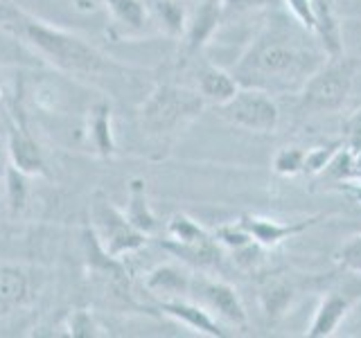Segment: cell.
<instances>
[{
  "label": "cell",
  "mask_w": 361,
  "mask_h": 338,
  "mask_svg": "<svg viewBox=\"0 0 361 338\" xmlns=\"http://www.w3.org/2000/svg\"><path fill=\"white\" fill-rule=\"evenodd\" d=\"M3 178H5V196H7L9 212L11 214L23 212L27 206V196H30V185H27L30 174L20 172L18 167L7 163L3 169Z\"/></svg>",
  "instance_id": "cell-24"
},
{
  "label": "cell",
  "mask_w": 361,
  "mask_h": 338,
  "mask_svg": "<svg viewBox=\"0 0 361 338\" xmlns=\"http://www.w3.org/2000/svg\"><path fill=\"white\" fill-rule=\"evenodd\" d=\"M312 34L319 41L327 59L343 54V30L336 14L334 0H314V27Z\"/></svg>",
  "instance_id": "cell-12"
},
{
  "label": "cell",
  "mask_w": 361,
  "mask_h": 338,
  "mask_svg": "<svg viewBox=\"0 0 361 338\" xmlns=\"http://www.w3.org/2000/svg\"><path fill=\"white\" fill-rule=\"evenodd\" d=\"M350 311V300L341 293H327L321 298L319 307L314 311V318L307 327L305 336L307 338H330L345 320Z\"/></svg>",
  "instance_id": "cell-13"
},
{
  "label": "cell",
  "mask_w": 361,
  "mask_h": 338,
  "mask_svg": "<svg viewBox=\"0 0 361 338\" xmlns=\"http://www.w3.org/2000/svg\"><path fill=\"white\" fill-rule=\"evenodd\" d=\"M237 90H240V82L235 75L219 65L208 63L197 75V93L203 97V101H210L214 106H224L226 101H231Z\"/></svg>",
  "instance_id": "cell-14"
},
{
  "label": "cell",
  "mask_w": 361,
  "mask_h": 338,
  "mask_svg": "<svg viewBox=\"0 0 361 338\" xmlns=\"http://www.w3.org/2000/svg\"><path fill=\"white\" fill-rule=\"evenodd\" d=\"M0 97H3V75H0Z\"/></svg>",
  "instance_id": "cell-36"
},
{
  "label": "cell",
  "mask_w": 361,
  "mask_h": 338,
  "mask_svg": "<svg viewBox=\"0 0 361 338\" xmlns=\"http://www.w3.org/2000/svg\"><path fill=\"white\" fill-rule=\"evenodd\" d=\"M158 309L165 315L174 318L176 323L185 325L188 330L201 336H210V338H224L228 336V332L224 330V325L214 318V315L203 307L185 298H172V300H161L158 302Z\"/></svg>",
  "instance_id": "cell-11"
},
{
  "label": "cell",
  "mask_w": 361,
  "mask_h": 338,
  "mask_svg": "<svg viewBox=\"0 0 361 338\" xmlns=\"http://www.w3.org/2000/svg\"><path fill=\"white\" fill-rule=\"evenodd\" d=\"M197 284V282H195ZM199 293L203 300V307L210 313L217 315L219 320L228 323L237 330H246L248 327V313L240 298V293L233 284L221 280H199Z\"/></svg>",
  "instance_id": "cell-7"
},
{
  "label": "cell",
  "mask_w": 361,
  "mask_h": 338,
  "mask_svg": "<svg viewBox=\"0 0 361 338\" xmlns=\"http://www.w3.org/2000/svg\"><path fill=\"white\" fill-rule=\"evenodd\" d=\"M271 167L274 172L282 178H291V176H298L302 174L305 169V149L302 146H280L276 151L274 161H271Z\"/></svg>",
  "instance_id": "cell-26"
},
{
  "label": "cell",
  "mask_w": 361,
  "mask_h": 338,
  "mask_svg": "<svg viewBox=\"0 0 361 338\" xmlns=\"http://www.w3.org/2000/svg\"><path fill=\"white\" fill-rule=\"evenodd\" d=\"M165 230H167V242L172 244H197L212 237V232H208L197 219H192L185 212L172 214Z\"/></svg>",
  "instance_id": "cell-23"
},
{
  "label": "cell",
  "mask_w": 361,
  "mask_h": 338,
  "mask_svg": "<svg viewBox=\"0 0 361 338\" xmlns=\"http://www.w3.org/2000/svg\"><path fill=\"white\" fill-rule=\"evenodd\" d=\"M30 298V280L16 266H0V307H18Z\"/></svg>",
  "instance_id": "cell-22"
},
{
  "label": "cell",
  "mask_w": 361,
  "mask_h": 338,
  "mask_svg": "<svg viewBox=\"0 0 361 338\" xmlns=\"http://www.w3.org/2000/svg\"><path fill=\"white\" fill-rule=\"evenodd\" d=\"M274 3L276 0H221V9L226 18L233 14H246V11H253V9H264Z\"/></svg>",
  "instance_id": "cell-33"
},
{
  "label": "cell",
  "mask_w": 361,
  "mask_h": 338,
  "mask_svg": "<svg viewBox=\"0 0 361 338\" xmlns=\"http://www.w3.org/2000/svg\"><path fill=\"white\" fill-rule=\"evenodd\" d=\"M221 20H224L221 0H201L195 9H190L185 34L180 39L183 41L185 54L192 56L206 48L214 39V34H217Z\"/></svg>",
  "instance_id": "cell-9"
},
{
  "label": "cell",
  "mask_w": 361,
  "mask_h": 338,
  "mask_svg": "<svg viewBox=\"0 0 361 338\" xmlns=\"http://www.w3.org/2000/svg\"><path fill=\"white\" fill-rule=\"evenodd\" d=\"M163 248L176 255L180 262H185L192 268L199 270H214L221 264V251H219V242L214 237L197 242V244H172V242H163Z\"/></svg>",
  "instance_id": "cell-18"
},
{
  "label": "cell",
  "mask_w": 361,
  "mask_h": 338,
  "mask_svg": "<svg viewBox=\"0 0 361 338\" xmlns=\"http://www.w3.org/2000/svg\"><path fill=\"white\" fill-rule=\"evenodd\" d=\"M341 140L348 149L353 151H361V108L353 111L350 115L343 120V127H341Z\"/></svg>",
  "instance_id": "cell-31"
},
{
  "label": "cell",
  "mask_w": 361,
  "mask_h": 338,
  "mask_svg": "<svg viewBox=\"0 0 361 338\" xmlns=\"http://www.w3.org/2000/svg\"><path fill=\"white\" fill-rule=\"evenodd\" d=\"M325 59L327 54L310 30L291 16L274 14L246 45L231 73L240 86L276 95L300 90Z\"/></svg>",
  "instance_id": "cell-1"
},
{
  "label": "cell",
  "mask_w": 361,
  "mask_h": 338,
  "mask_svg": "<svg viewBox=\"0 0 361 338\" xmlns=\"http://www.w3.org/2000/svg\"><path fill=\"white\" fill-rule=\"evenodd\" d=\"M334 187L345 192L350 196H355L357 201H361V183H357V180H343V183H336Z\"/></svg>",
  "instance_id": "cell-34"
},
{
  "label": "cell",
  "mask_w": 361,
  "mask_h": 338,
  "mask_svg": "<svg viewBox=\"0 0 361 338\" xmlns=\"http://www.w3.org/2000/svg\"><path fill=\"white\" fill-rule=\"evenodd\" d=\"M149 14L167 37L183 39L190 16L185 0H149Z\"/></svg>",
  "instance_id": "cell-20"
},
{
  "label": "cell",
  "mask_w": 361,
  "mask_h": 338,
  "mask_svg": "<svg viewBox=\"0 0 361 338\" xmlns=\"http://www.w3.org/2000/svg\"><path fill=\"white\" fill-rule=\"evenodd\" d=\"M237 221H240L246 228V232L253 237V242H257L264 248H276L280 244H285L287 239H293V237L312 230L316 223L323 221V214L298 219V221H280L271 217H259V214H242Z\"/></svg>",
  "instance_id": "cell-8"
},
{
  "label": "cell",
  "mask_w": 361,
  "mask_h": 338,
  "mask_svg": "<svg viewBox=\"0 0 361 338\" xmlns=\"http://www.w3.org/2000/svg\"><path fill=\"white\" fill-rule=\"evenodd\" d=\"M212 237L217 239L221 246H226L228 251H237V248H244L246 244L253 242V237L246 232V228L240 221H231V223H221L217 230L212 232Z\"/></svg>",
  "instance_id": "cell-30"
},
{
  "label": "cell",
  "mask_w": 361,
  "mask_h": 338,
  "mask_svg": "<svg viewBox=\"0 0 361 338\" xmlns=\"http://www.w3.org/2000/svg\"><path fill=\"white\" fill-rule=\"evenodd\" d=\"M124 217L129 219L133 228H138L145 234H152L158 228L156 214L152 210L149 203V189H147V180L135 176L129 180V189H127V208L122 210Z\"/></svg>",
  "instance_id": "cell-16"
},
{
  "label": "cell",
  "mask_w": 361,
  "mask_h": 338,
  "mask_svg": "<svg viewBox=\"0 0 361 338\" xmlns=\"http://www.w3.org/2000/svg\"><path fill=\"white\" fill-rule=\"evenodd\" d=\"M219 108L226 122L253 133H274L280 124V111L276 99L262 88L240 86L235 97Z\"/></svg>",
  "instance_id": "cell-6"
},
{
  "label": "cell",
  "mask_w": 361,
  "mask_h": 338,
  "mask_svg": "<svg viewBox=\"0 0 361 338\" xmlns=\"http://www.w3.org/2000/svg\"><path fill=\"white\" fill-rule=\"evenodd\" d=\"M289 11V16L300 23V25L305 30H310L314 27V0H282Z\"/></svg>",
  "instance_id": "cell-32"
},
{
  "label": "cell",
  "mask_w": 361,
  "mask_h": 338,
  "mask_svg": "<svg viewBox=\"0 0 361 338\" xmlns=\"http://www.w3.org/2000/svg\"><path fill=\"white\" fill-rule=\"evenodd\" d=\"M90 214H93V228H90V234H93L97 248L106 257L118 259L120 262L122 257L138 253L147 244V237L149 234L133 228L129 219L124 217V212L113 206L109 199L97 196L93 208H90Z\"/></svg>",
  "instance_id": "cell-5"
},
{
  "label": "cell",
  "mask_w": 361,
  "mask_h": 338,
  "mask_svg": "<svg viewBox=\"0 0 361 338\" xmlns=\"http://www.w3.org/2000/svg\"><path fill=\"white\" fill-rule=\"evenodd\" d=\"M7 158L11 165L30 176L45 174V158L39 142L32 138L25 124L14 118H9L7 124Z\"/></svg>",
  "instance_id": "cell-10"
},
{
  "label": "cell",
  "mask_w": 361,
  "mask_h": 338,
  "mask_svg": "<svg viewBox=\"0 0 361 338\" xmlns=\"http://www.w3.org/2000/svg\"><path fill=\"white\" fill-rule=\"evenodd\" d=\"M113 108L109 101H99L88 113L86 135L88 144L102 158H111L116 154V135H113Z\"/></svg>",
  "instance_id": "cell-17"
},
{
  "label": "cell",
  "mask_w": 361,
  "mask_h": 338,
  "mask_svg": "<svg viewBox=\"0 0 361 338\" xmlns=\"http://www.w3.org/2000/svg\"><path fill=\"white\" fill-rule=\"evenodd\" d=\"M334 262L343 270H350V273L361 275V232L353 234L348 242H343L341 246L336 248Z\"/></svg>",
  "instance_id": "cell-29"
},
{
  "label": "cell",
  "mask_w": 361,
  "mask_h": 338,
  "mask_svg": "<svg viewBox=\"0 0 361 338\" xmlns=\"http://www.w3.org/2000/svg\"><path fill=\"white\" fill-rule=\"evenodd\" d=\"M102 3H104V0H102Z\"/></svg>",
  "instance_id": "cell-37"
},
{
  "label": "cell",
  "mask_w": 361,
  "mask_h": 338,
  "mask_svg": "<svg viewBox=\"0 0 361 338\" xmlns=\"http://www.w3.org/2000/svg\"><path fill=\"white\" fill-rule=\"evenodd\" d=\"M293 287L285 277H269L262 287H259V304L267 315V320L276 323L285 315L293 302Z\"/></svg>",
  "instance_id": "cell-19"
},
{
  "label": "cell",
  "mask_w": 361,
  "mask_h": 338,
  "mask_svg": "<svg viewBox=\"0 0 361 338\" xmlns=\"http://www.w3.org/2000/svg\"><path fill=\"white\" fill-rule=\"evenodd\" d=\"M0 27L68 75H104L113 68V61L95 45L73 32L48 25L7 0H0Z\"/></svg>",
  "instance_id": "cell-2"
},
{
  "label": "cell",
  "mask_w": 361,
  "mask_h": 338,
  "mask_svg": "<svg viewBox=\"0 0 361 338\" xmlns=\"http://www.w3.org/2000/svg\"><path fill=\"white\" fill-rule=\"evenodd\" d=\"M66 330H68V336H73V338H102V336H106V332H102L104 327L97 323V318L88 309H75V311L68 313Z\"/></svg>",
  "instance_id": "cell-25"
},
{
  "label": "cell",
  "mask_w": 361,
  "mask_h": 338,
  "mask_svg": "<svg viewBox=\"0 0 361 338\" xmlns=\"http://www.w3.org/2000/svg\"><path fill=\"white\" fill-rule=\"evenodd\" d=\"M353 180L361 183V151H355V172H353Z\"/></svg>",
  "instance_id": "cell-35"
},
{
  "label": "cell",
  "mask_w": 361,
  "mask_h": 338,
  "mask_svg": "<svg viewBox=\"0 0 361 338\" xmlns=\"http://www.w3.org/2000/svg\"><path fill=\"white\" fill-rule=\"evenodd\" d=\"M192 287V277L188 270L174 264H163L152 268L145 277V289L158 296L161 300H172V298H185Z\"/></svg>",
  "instance_id": "cell-15"
},
{
  "label": "cell",
  "mask_w": 361,
  "mask_h": 338,
  "mask_svg": "<svg viewBox=\"0 0 361 338\" xmlns=\"http://www.w3.org/2000/svg\"><path fill=\"white\" fill-rule=\"evenodd\" d=\"M353 172H355V151L343 144L319 176L327 178L330 183H343V180H353Z\"/></svg>",
  "instance_id": "cell-28"
},
{
  "label": "cell",
  "mask_w": 361,
  "mask_h": 338,
  "mask_svg": "<svg viewBox=\"0 0 361 338\" xmlns=\"http://www.w3.org/2000/svg\"><path fill=\"white\" fill-rule=\"evenodd\" d=\"M357 63L348 56L325 59V63L316 70L298 90L300 108L310 113H336L345 106V101L355 86Z\"/></svg>",
  "instance_id": "cell-4"
},
{
  "label": "cell",
  "mask_w": 361,
  "mask_h": 338,
  "mask_svg": "<svg viewBox=\"0 0 361 338\" xmlns=\"http://www.w3.org/2000/svg\"><path fill=\"white\" fill-rule=\"evenodd\" d=\"M203 108V97L195 90L161 84L152 90L140 108V124L149 135H174L183 131Z\"/></svg>",
  "instance_id": "cell-3"
},
{
  "label": "cell",
  "mask_w": 361,
  "mask_h": 338,
  "mask_svg": "<svg viewBox=\"0 0 361 338\" xmlns=\"http://www.w3.org/2000/svg\"><path fill=\"white\" fill-rule=\"evenodd\" d=\"M343 146V140L338 138L334 142H327V144H319V146H312V149L305 151V169L302 174L307 176H319L323 169L330 165V161L334 158V154Z\"/></svg>",
  "instance_id": "cell-27"
},
{
  "label": "cell",
  "mask_w": 361,
  "mask_h": 338,
  "mask_svg": "<svg viewBox=\"0 0 361 338\" xmlns=\"http://www.w3.org/2000/svg\"><path fill=\"white\" fill-rule=\"evenodd\" d=\"M109 14L124 32H142L149 20V5L145 0H104Z\"/></svg>",
  "instance_id": "cell-21"
}]
</instances>
